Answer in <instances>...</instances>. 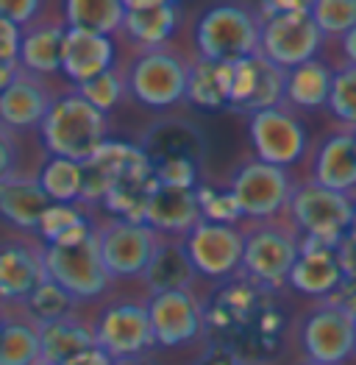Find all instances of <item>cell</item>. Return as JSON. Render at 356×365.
<instances>
[{
  "mask_svg": "<svg viewBox=\"0 0 356 365\" xmlns=\"http://www.w3.org/2000/svg\"><path fill=\"white\" fill-rule=\"evenodd\" d=\"M259 17V56L281 70L312 61L323 45V34L309 17V3H265Z\"/></svg>",
  "mask_w": 356,
  "mask_h": 365,
  "instance_id": "6da1fadb",
  "label": "cell"
},
{
  "mask_svg": "<svg viewBox=\"0 0 356 365\" xmlns=\"http://www.w3.org/2000/svg\"><path fill=\"white\" fill-rule=\"evenodd\" d=\"M39 128L45 151L78 165L109 140V118L89 106L78 92L56 98Z\"/></svg>",
  "mask_w": 356,
  "mask_h": 365,
  "instance_id": "7a4b0ae2",
  "label": "cell"
},
{
  "mask_svg": "<svg viewBox=\"0 0 356 365\" xmlns=\"http://www.w3.org/2000/svg\"><path fill=\"white\" fill-rule=\"evenodd\" d=\"M198 59L231 64L256 56L259 51V17L245 6H211L201 14L198 29Z\"/></svg>",
  "mask_w": 356,
  "mask_h": 365,
  "instance_id": "3957f363",
  "label": "cell"
},
{
  "mask_svg": "<svg viewBox=\"0 0 356 365\" xmlns=\"http://www.w3.org/2000/svg\"><path fill=\"white\" fill-rule=\"evenodd\" d=\"M287 210L295 220V229L303 232L300 240L334 248L342 237H348L354 217V198L326 190L315 182H303L293 187Z\"/></svg>",
  "mask_w": 356,
  "mask_h": 365,
  "instance_id": "277c9868",
  "label": "cell"
},
{
  "mask_svg": "<svg viewBox=\"0 0 356 365\" xmlns=\"http://www.w3.org/2000/svg\"><path fill=\"white\" fill-rule=\"evenodd\" d=\"M300 254L298 229L278 226L273 220H259L253 229L242 232V271L259 287H278Z\"/></svg>",
  "mask_w": 356,
  "mask_h": 365,
  "instance_id": "5b68a950",
  "label": "cell"
},
{
  "mask_svg": "<svg viewBox=\"0 0 356 365\" xmlns=\"http://www.w3.org/2000/svg\"><path fill=\"white\" fill-rule=\"evenodd\" d=\"M189 64L173 48L142 51L131 61L125 76V90L148 109H170L187 95Z\"/></svg>",
  "mask_w": 356,
  "mask_h": 365,
  "instance_id": "8992f818",
  "label": "cell"
},
{
  "mask_svg": "<svg viewBox=\"0 0 356 365\" xmlns=\"http://www.w3.org/2000/svg\"><path fill=\"white\" fill-rule=\"evenodd\" d=\"M95 243L109 279H134L142 276L150 257L162 243V237L140 220L112 217L106 223H95Z\"/></svg>",
  "mask_w": 356,
  "mask_h": 365,
  "instance_id": "52a82bcc",
  "label": "cell"
},
{
  "mask_svg": "<svg viewBox=\"0 0 356 365\" xmlns=\"http://www.w3.org/2000/svg\"><path fill=\"white\" fill-rule=\"evenodd\" d=\"M42 262H45L48 279L56 282L75 302H89L100 296L112 282L109 274L103 271L95 235H89L78 243L42 245Z\"/></svg>",
  "mask_w": 356,
  "mask_h": 365,
  "instance_id": "ba28073f",
  "label": "cell"
},
{
  "mask_svg": "<svg viewBox=\"0 0 356 365\" xmlns=\"http://www.w3.org/2000/svg\"><path fill=\"white\" fill-rule=\"evenodd\" d=\"M229 192L237 201L239 215L259 223V220H273L276 215L287 210L293 184L284 168L253 159L234 173Z\"/></svg>",
  "mask_w": 356,
  "mask_h": 365,
  "instance_id": "9c48e42d",
  "label": "cell"
},
{
  "mask_svg": "<svg viewBox=\"0 0 356 365\" xmlns=\"http://www.w3.org/2000/svg\"><path fill=\"white\" fill-rule=\"evenodd\" d=\"M248 134H251L256 159L284 170L306 153V128L300 118L287 106H273L251 115Z\"/></svg>",
  "mask_w": 356,
  "mask_h": 365,
  "instance_id": "30bf717a",
  "label": "cell"
},
{
  "mask_svg": "<svg viewBox=\"0 0 356 365\" xmlns=\"http://www.w3.org/2000/svg\"><path fill=\"white\" fill-rule=\"evenodd\" d=\"M181 243L195 274L209 279H226L242 265V229L231 223L201 220Z\"/></svg>",
  "mask_w": 356,
  "mask_h": 365,
  "instance_id": "8fae6325",
  "label": "cell"
},
{
  "mask_svg": "<svg viewBox=\"0 0 356 365\" xmlns=\"http://www.w3.org/2000/svg\"><path fill=\"white\" fill-rule=\"evenodd\" d=\"M303 351L309 363L340 365L356 351L354 346V315L334 307L331 302H320L315 307L300 329Z\"/></svg>",
  "mask_w": 356,
  "mask_h": 365,
  "instance_id": "7c38bea8",
  "label": "cell"
},
{
  "mask_svg": "<svg viewBox=\"0 0 356 365\" xmlns=\"http://www.w3.org/2000/svg\"><path fill=\"white\" fill-rule=\"evenodd\" d=\"M92 335H95V346L106 351L112 360L137 357V354H145L150 346H156L150 332L148 307L137 302H117L106 307L98 324L92 327Z\"/></svg>",
  "mask_w": 356,
  "mask_h": 365,
  "instance_id": "4fadbf2b",
  "label": "cell"
},
{
  "mask_svg": "<svg viewBox=\"0 0 356 365\" xmlns=\"http://www.w3.org/2000/svg\"><path fill=\"white\" fill-rule=\"evenodd\" d=\"M148 321L156 346H184L201 337L206 312L192 290H170L148 299Z\"/></svg>",
  "mask_w": 356,
  "mask_h": 365,
  "instance_id": "5bb4252c",
  "label": "cell"
},
{
  "mask_svg": "<svg viewBox=\"0 0 356 365\" xmlns=\"http://www.w3.org/2000/svg\"><path fill=\"white\" fill-rule=\"evenodd\" d=\"M140 223L153 229L159 237L184 240L201 223V207H198L195 190H178V187L156 184L150 190L148 201H145Z\"/></svg>",
  "mask_w": 356,
  "mask_h": 365,
  "instance_id": "9a60e30c",
  "label": "cell"
},
{
  "mask_svg": "<svg viewBox=\"0 0 356 365\" xmlns=\"http://www.w3.org/2000/svg\"><path fill=\"white\" fill-rule=\"evenodd\" d=\"M48 279L42 262V245L26 240L0 243V302L26 304L28 296Z\"/></svg>",
  "mask_w": 356,
  "mask_h": 365,
  "instance_id": "2e32d148",
  "label": "cell"
},
{
  "mask_svg": "<svg viewBox=\"0 0 356 365\" xmlns=\"http://www.w3.org/2000/svg\"><path fill=\"white\" fill-rule=\"evenodd\" d=\"M53 101L56 98L51 95L45 78L20 67L14 81L0 92V125L9 131H28L33 125H42Z\"/></svg>",
  "mask_w": 356,
  "mask_h": 365,
  "instance_id": "e0dca14e",
  "label": "cell"
},
{
  "mask_svg": "<svg viewBox=\"0 0 356 365\" xmlns=\"http://www.w3.org/2000/svg\"><path fill=\"white\" fill-rule=\"evenodd\" d=\"M178 23L181 9L173 0H122V31L145 51L167 48Z\"/></svg>",
  "mask_w": 356,
  "mask_h": 365,
  "instance_id": "ac0fdd59",
  "label": "cell"
},
{
  "mask_svg": "<svg viewBox=\"0 0 356 365\" xmlns=\"http://www.w3.org/2000/svg\"><path fill=\"white\" fill-rule=\"evenodd\" d=\"M115 67V42L112 36L87 34V31L67 29L61 48V73L75 84H87L95 76Z\"/></svg>",
  "mask_w": 356,
  "mask_h": 365,
  "instance_id": "d6986e66",
  "label": "cell"
},
{
  "mask_svg": "<svg viewBox=\"0 0 356 365\" xmlns=\"http://www.w3.org/2000/svg\"><path fill=\"white\" fill-rule=\"evenodd\" d=\"M334 248L312 243V240H300V254H298L295 265L287 276L293 290L303 293V296H315V299H328L340 287L342 268H340Z\"/></svg>",
  "mask_w": 356,
  "mask_h": 365,
  "instance_id": "ffe728a7",
  "label": "cell"
},
{
  "mask_svg": "<svg viewBox=\"0 0 356 365\" xmlns=\"http://www.w3.org/2000/svg\"><path fill=\"white\" fill-rule=\"evenodd\" d=\"M140 156H142V148L106 140L87 162H81V201L84 204L103 201L106 192L115 187V182Z\"/></svg>",
  "mask_w": 356,
  "mask_h": 365,
  "instance_id": "44dd1931",
  "label": "cell"
},
{
  "mask_svg": "<svg viewBox=\"0 0 356 365\" xmlns=\"http://www.w3.org/2000/svg\"><path fill=\"white\" fill-rule=\"evenodd\" d=\"M309 182L320 184L326 190L351 195L356 192V148L354 134L340 131L323 140V145L315 153L312 162V179Z\"/></svg>",
  "mask_w": 356,
  "mask_h": 365,
  "instance_id": "7402d4cb",
  "label": "cell"
},
{
  "mask_svg": "<svg viewBox=\"0 0 356 365\" xmlns=\"http://www.w3.org/2000/svg\"><path fill=\"white\" fill-rule=\"evenodd\" d=\"M53 201L42 192V187L36 182V176H23V173H9L0 182V217L20 229V232H33L39 226L42 212L51 207Z\"/></svg>",
  "mask_w": 356,
  "mask_h": 365,
  "instance_id": "603a6c76",
  "label": "cell"
},
{
  "mask_svg": "<svg viewBox=\"0 0 356 365\" xmlns=\"http://www.w3.org/2000/svg\"><path fill=\"white\" fill-rule=\"evenodd\" d=\"M192 279H195V268L184 251V243L173 237H162V243L142 274L148 296L170 293V290H189Z\"/></svg>",
  "mask_w": 356,
  "mask_h": 365,
  "instance_id": "cb8c5ba5",
  "label": "cell"
},
{
  "mask_svg": "<svg viewBox=\"0 0 356 365\" xmlns=\"http://www.w3.org/2000/svg\"><path fill=\"white\" fill-rule=\"evenodd\" d=\"M64 34H67L64 23H45V26H33L31 31H26L20 39V53H17L20 67L33 76L61 73Z\"/></svg>",
  "mask_w": 356,
  "mask_h": 365,
  "instance_id": "d4e9b609",
  "label": "cell"
},
{
  "mask_svg": "<svg viewBox=\"0 0 356 365\" xmlns=\"http://www.w3.org/2000/svg\"><path fill=\"white\" fill-rule=\"evenodd\" d=\"M153 187H156V182H153V173H150V162L148 156L142 153L115 182V187L106 192L103 204H106V210L115 215V217L140 220Z\"/></svg>",
  "mask_w": 356,
  "mask_h": 365,
  "instance_id": "484cf974",
  "label": "cell"
},
{
  "mask_svg": "<svg viewBox=\"0 0 356 365\" xmlns=\"http://www.w3.org/2000/svg\"><path fill=\"white\" fill-rule=\"evenodd\" d=\"M36 329H39V360L51 365H61L64 360L95 346L92 327L78 321L75 315L61 318V321L48 324V327H36Z\"/></svg>",
  "mask_w": 356,
  "mask_h": 365,
  "instance_id": "4316f807",
  "label": "cell"
},
{
  "mask_svg": "<svg viewBox=\"0 0 356 365\" xmlns=\"http://www.w3.org/2000/svg\"><path fill=\"white\" fill-rule=\"evenodd\" d=\"M334 73L328 70L326 61H303L300 67L287 70L284 81V103L295 109H320L328 103Z\"/></svg>",
  "mask_w": 356,
  "mask_h": 365,
  "instance_id": "83f0119b",
  "label": "cell"
},
{
  "mask_svg": "<svg viewBox=\"0 0 356 365\" xmlns=\"http://www.w3.org/2000/svg\"><path fill=\"white\" fill-rule=\"evenodd\" d=\"M184 101L204 112L229 109V64H217V61L206 59L189 64Z\"/></svg>",
  "mask_w": 356,
  "mask_h": 365,
  "instance_id": "f1b7e54d",
  "label": "cell"
},
{
  "mask_svg": "<svg viewBox=\"0 0 356 365\" xmlns=\"http://www.w3.org/2000/svg\"><path fill=\"white\" fill-rule=\"evenodd\" d=\"M142 153L148 159H162V156H187V159H201L204 153V140L201 134L181 120H162L150 125L145 140H142Z\"/></svg>",
  "mask_w": 356,
  "mask_h": 365,
  "instance_id": "f546056e",
  "label": "cell"
},
{
  "mask_svg": "<svg viewBox=\"0 0 356 365\" xmlns=\"http://www.w3.org/2000/svg\"><path fill=\"white\" fill-rule=\"evenodd\" d=\"M64 26L73 31L112 36L122 29V0H67Z\"/></svg>",
  "mask_w": 356,
  "mask_h": 365,
  "instance_id": "4dcf8cb0",
  "label": "cell"
},
{
  "mask_svg": "<svg viewBox=\"0 0 356 365\" xmlns=\"http://www.w3.org/2000/svg\"><path fill=\"white\" fill-rule=\"evenodd\" d=\"M92 229H95V223L78 204H51L39 217L36 235L42 237L45 245H64L89 237Z\"/></svg>",
  "mask_w": 356,
  "mask_h": 365,
  "instance_id": "1f68e13d",
  "label": "cell"
},
{
  "mask_svg": "<svg viewBox=\"0 0 356 365\" xmlns=\"http://www.w3.org/2000/svg\"><path fill=\"white\" fill-rule=\"evenodd\" d=\"M36 182L53 204H81V165L78 162L51 156L42 165Z\"/></svg>",
  "mask_w": 356,
  "mask_h": 365,
  "instance_id": "d6a6232c",
  "label": "cell"
},
{
  "mask_svg": "<svg viewBox=\"0 0 356 365\" xmlns=\"http://www.w3.org/2000/svg\"><path fill=\"white\" fill-rule=\"evenodd\" d=\"M39 360V329L31 321L0 324V365H33Z\"/></svg>",
  "mask_w": 356,
  "mask_h": 365,
  "instance_id": "836d02e7",
  "label": "cell"
},
{
  "mask_svg": "<svg viewBox=\"0 0 356 365\" xmlns=\"http://www.w3.org/2000/svg\"><path fill=\"white\" fill-rule=\"evenodd\" d=\"M75 299L70 293H64L56 282L45 279L33 293L28 296V318L33 327H48V324H56L61 318H70L73 309H75Z\"/></svg>",
  "mask_w": 356,
  "mask_h": 365,
  "instance_id": "e575fe53",
  "label": "cell"
},
{
  "mask_svg": "<svg viewBox=\"0 0 356 365\" xmlns=\"http://www.w3.org/2000/svg\"><path fill=\"white\" fill-rule=\"evenodd\" d=\"M309 17L323 36H342L356 26V0H315Z\"/></svg>",
  "mask_w": 356,
  "mask_h": 365,
  "instance_id": "d590c367",
  "label": "cell"
},
{
  "mask_svg": "<svg viewBox=\"0 0 356 365\" xmlns=\"http://www.w3.org/2000/svg\"><path fill=\"white\" fill-rule=\"evenodd\" d=\"M75 92L87 101L89 106H95L98 112L109 115L120 101H122V95H125V76L112 67V70H106V73L95 76V78L87 81V84H81Z\"/></svg>",
  "mask_w": 356,
  "mask_h": 365,
  "instance_id": "8d00e7d4",
  "label": "cell"
},
{
  "mask_svg": "<svg viewBox=\"0 0 356 365\" xmlns=\"http://www.w3.org/2000/svg\"><path fill=\"white\" fill-rule=\"evenodd\" d=\"M153 182L162 187H178V190H198V162L187 156H162L148 159Z\"/></svg>",
  "mask_w": 356,
  "mask_h": 365,
  "instance_id": "74e56055",
  "label": "cell"
},
{
  "mask_svg": "<svg viewBox=\"0 0 356 365\" xmlns=\"http://www.w3.org/2000/svg\"><path fill=\"white\" fill-rule=\"evenodd\" d=\"M328 109L337 120L348 123L356 128V67H342L331 78V92H328Z\"/></svg>",
  "mask_w": 356,
  "mask_h": 365,
  "instance_id": "f35d334b",
  "label": "cell"
},
{
  "mask_svg": "<svg viewBox=\"0 0 356 365\" xmlns=\"http://www.w3.org/2000/svg\"><path fill=\"white\" fill-rule=\"evenodd\" d=\"M195 195H198V207H201V220H209V223H231L234 226V220L242 217L237 210V201H234V195L229 190L220 192V190L198 187Z\"/></svg>",
  "mask_w": 356,
  "mask_h": 365,
  "instance_id": "ab89813d",
  "label": "cell"
},
{
  "mask_svg": "<svg viewBox=\"0 0 356 365\" xmlns=\"http://www.w3.org/2000/svg\"><path fill=\"white\" fill-rule=\"evenodd\" d=\"M42 11L39 0H0V17L9 20L11 26L23 31V26H28L31 20H36V14Z\"/></svg>",
  "mask_w": 356,
  "mask_h": 365,
  "instance_id": "60d3db41",
  "label": "cell"
},
{
  "mask_svg": "<svg viewBox=\"0 0 356 365\" xmlns=\"http://www.w3.org/2000/svg\"><path fill=\"white\" fill-rule=\"evenodd\" d=\"M17 165V143H14V131H9L6 125H0V182L14 173Z\"/></svg>",
  "mask_w": 356,
  "mask_h": 365,
  "instance_id": "b9f144b4",
  "label": "cell"
},
{
  "mask_svg": "<svg viewBox=\"0 0 356 365\" xmlns=\"http://www.w3.org/2000/svg\"><path fill=\"white\" fill-rule=\"evenodd\" d=\"M323 302H331L334 307H340V309L356 315V276H342L340 287L328 299H323Z\"/></svg>",
  "mask_w": 356,
  "mask_h": 365,
  "instance_id": "7bdbcfd3",
  "label": "cell"
},
{
  "mask_svg": "<svg viewBox=\"0 0 356 365\" xmlns=\"http://www.w3.org/2000/svg\"><path fill=\"white\" fill-rule=\"evenodd\" d=\"M23 31L0 17V59H17Z\"/></svg>",
  "mask_w": 356,
  "mask_h": 365,
  "instance_id": "ee69618b",
  "label": "cell"
},
{
  "mask_svg": "<svg viewBox=\"0 0 356 365\" xmlns=\"http://www.w3.org/2000/svg\"><path fill=\"white\" fill-rule=\"evenodd\" d=\"M198 365H248V363L239 357L231 346L217 343V346H211L206 354H204V360H201Z\"/></svg>",
  "mask_w": 356,
  "mask_h": 365,
  "instance_id": "f6af8a7d",
  "label": "cell"
},
{
  "mask_svg": "<svg viewBox=\"0 0 356 365\" xmlns=\"http://www.w3.org/2000/svg\"><path fill=\"white\" fill-rule=\"evenodd\" d=\"M334 251H337L342 276H356V243L354 240H351V237H342Z\"/></svg>",
  "mask_w": 356,
  "mask_h": 365,
  "instance_id": "bcb514c9",
  "label": "cell"
},
{
  "mask_svg": "<svg viewBox=\"0 0 356 365\" xmlns=\"http://www.w3.org/2000/svg\"><path fill=\"white\" fill-rule=\"evenodd\" d=\"M61 365H112V357H109L106 351H100L98 346H92V349H87V351H81V354L64 360Z\"/></svg>",
  "mask_w": 356,
  "mask_h": 365,
  "instance_id": "7dc6e473",
  "label": "cell"
},
{
  "mask_svg": "<svg viewBox=\"0 0 356 365\" xmlns=\"http://www.w3.org/2000/svg\"><path fill=\"white\" fill-rule=\"evenodd\" d=\"M17 73H20V61L17 59H0V92L14 81V76H17Z\"/></svg>",
  "mask_w": 356,
  "mask_h": 365,
  "instance_id": "c3c4849f",
  "label": "cell"
},
{
  "mask_svg": "<svg viewBox=\"0 0 356 365\" xmlns=\"http://www.w3.org/2000/svg\"><path fill=\"white\" fill-rule=\"evenodd\" d=\"M342 53L351 67H356V26L348 34H342Z\"/></svg>",
  "mask_w": 356,
  "mask_h": 365,
  "instance_id": "681fc988",
  "label": "cell"
},
{
  "mask_svg": "<svg viewBox=\"0 0 356 365\" xmlns=\"http://www.w3.org/2000/svg\"><path fill=\"white\" fill-rule=\"evenodd\" d=\"M112 365H156L150 357L145 354H137V357H120V360H112Z\"/></svg>",
  "mask_w": 356,
  "mask_h": 365,
  "instance_id": "f907efd6",
  "label": "cell"
},
{
  "mask_svg": "<svg viewBox=\"0 0 356 365\" xmlns=\"http://www.w3.org/2000/svg\"><path fill=\"white\" fill-rule=\"evenodd\" d=\"M348 237L356 243V198H354V217H351V229H348Z\"/></svg>",
  "mask_w": 356,
  "mask_h": 365,
  "instance_id": "816d5d0a",
  "label": "cell"
},
{
  "mask_svg": "<svg viewBox=\"0 0 356 365\" xmlns=\"http://www.w3.org/2000/svg\"><path fill=\"white\" fill-rule=\"evenodd\" d=\"M354 346H356V315H354Z\"/></svg>",
  "mask_w": 356,
  "mask_h": 365,
  "instance_id": "f5cc1de1",
  "label": "cell"
},
{
  "mask_svg": "<svg viewBox=\"0 0 356 365\" xmlns=\"http://www.w3.org/2000/svg\"><path fill=\"white\" fill-rule=\"evenodd\" d=\"M33 365H51V363H45V360H36Z\"/></svg>",
  "mask_w": 356,
  "mask_h": 365,
  "instance_id": "db71d44e",
  "label": "cell"
},
{
  "mask_svg": "<svg viewBox=\"0 0 356 365\" xmlns=\"http://www.w3.org/2000/svg\"><path fill=\"white\" fill-rule=\"evenodd\" d=\"M351 134H354V148H356V131H351Z\"/></svg>",
  "mask_w": 356,
  "mask_h": 365,
  "instance_id": "11a10c76",
  "label": "cell"
},
{
  "mask_svg": "<svg viewBox=\"0 0 356 365\" xmlns=\"http://www.w3.org/2000/svg\"><path fill=\"white\" fill-rule=\"evenodd\" d=\"M306 365H318V363H306Z\"/></svg>",
  "mask_w": 356,
  "mask_h": 365,
  "instance_id": "9f6ffc18",
  "label": "cell"
},
{
  "mask_svg": "<svg viewBox=\"0 0 356 365\" xmlns=\"http://www.w3.org/2000/svg\"><path fill=\"white\" fill-rule=\"evenodd\" d=\"M0 324H3V321H0Z\"/></svg>",
  "mask_w": 356,
  "mask_h": 365,
  "instance_id": "6f0895ef",
  "label": "cell"
}]
</instances>
